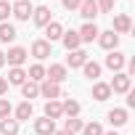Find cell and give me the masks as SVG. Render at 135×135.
<instances>
[{"label": "cell", "mask_w": 135, "mask_h": 135, "mask_svg": "<svg viewBox=\"0 0 135 135\" xmlns=\"http://www.w3.org/2000/svg\"><path fill=\"white\" fill-rule=\"evenodd\" d=\"M98 6V13H111L114 11V0H95Z\"/></svg>", "instance_id": "30"}, {"label": "cell", "mask_w": 135, "mask_h": 135, "mask_svg": "<svg viewBox=\"0 0 135 135\" xmlns=\"http://www.w3.org/2000/svg\"><path fill=\"white\" fill-rule=\"evenodd\" d=\"M103 135H119V132H114V130H111V132H103Z\"/></svg>", "instance_id": "38"}, {"label": "cell", "mask_w": 135, "mask_h": 135, "mask_svg": "<svg viewBox=\"0 0 135 135\" xmlns=\"http://www.w3.org/2000/svg\"><path fill=\"white\" fill-rule=\"evenodd\" d=\"M82 127H85V124H82V119H77V117H69V119H66V127H64V130L74 135V132H80Z\"/></svg>", "instance_id": "28"}, {"label": "cell", "mask_w": 135, "mask_h": 135, "mask_svg": "<svg viewBox=\"0 0 135 135\" xmlns=\"http://www.w3.org/2000/svg\"><path fill=\"white\" fill-rule=\"evenodd\" d=\"M40 95H42V98H48V101H56V98H61V88H58L56 82L42 80V85H40Z\"/></svg>", "instance_id": "10"}, {"label": "cell", "mask_w": 135, "mask_h": 135, "mask_svg": "<svg viewBox=\"0 0 135 135\" xmlns=\"http://www.w3.org/2000/svg\"><path fill=\"white\" fill-rule=\"evenodd\" d=\"M82 135H103V127H101L98 122H90V124L82 127Z\"/></svg>", "instance_id": "29"}, {"label": "cell", "mask_w": 135, "mask_h": 135, "mask_svg": "<svg viewBox=\"0 0 135 135\" xmlns=\"http://www.w3.org/2000/svg\"><path fill=\"white\" fill-rule=\"evenodd\" d=\"M32 56H35L37 61H45V58L50 56V42H48V40H35V42H32Z\"/></svg>", "instance_id": "8"}, {"label": "cell", "mask_w": 135, "mask_h": 135, "mask_svg": "<svg viewBox=\"0 0 135 135\" xmlns=\"http://www.w3.org/2000/svg\"><path fill=\"white\" fill-rule=\"evenodd\" d=\"M3 64H6V53H3V50H0V66H3Z\"/></svg>", "instance_id": "37"}, {"label": "cell", "mask_w": 135, "mask_h": 135, "mask_svg": "<svg viewBox=\"0 0 135 135\" xmlns=\"http://www.w3.org/2000/svg\"><path fill=\"white\" fill-rule=\"evenodd\" d=\"M27 77H29L32 82H42V80H45V66H42V64H32L29 72H27Z\"/></svg>", "instance_id": "23"}, {"label": "cell", "mask_w": 135, "mask_h": 135, "mask_svg": "<svg viewBox=\"0 0 135 135\" xmlns=\"http://www.w3.org/2000/svg\"><path fill=\"white\" fill-rule=\"evenodd\" d=\"M61 35H64V27H61L58 21H50V24L45 27V40H48V42H56V40H61Z\"/></svg>", "instance_id": "18"}, {"label": "cell", "mask_w": 135, "mask_h": 135, "mask_svg": "<svg viewBox=\"0 0 135 135\" xmlns=\"http://www.w3.org/2000/svg\"><path fill=\"white\" fill-rule=\"evenodd\" d=\"M88 61V53L80 48V50H69V56H66V66H72V69H80V66H85Z\"/></svg>", "instance_id": "12"}, {"label": "cell", "mask_w": 135, "mask_h": 135, "mask_svg": "<svg viewBox=\"0 0 135 135\" xmlns=\"http://www.w3.org/2000/svg\"><path fill=\"white\" fill-rule=\"evenodd\" d=\"M61 109H64L66 117H77V114H80V103H77L74 98H66V101L61 103Z\"/></svg>", "instance_id": "27"}, {"label": "cell", "mask_w": 135, "mask_h": 135, "mask_svg": "<svg viewBox=\"0 0 135 135\" xmlns=\"http://www.w3.org/2000/svg\"><path fill=\"white\" fill-rule=\"evenodd\" d=\"M6 82H11V85H24V82H27V72L21 69V66H11Z\"/></svg>", "instance_id": "17"}, {"label": "cell", "mask_w": 135, "mask_h": 135, "mask_svg": "<svg viewBox=\"0 0 135 135\" xmlns=\"http://www.w3.org/2000/svg\"><path fill=\"white\" fill-rule=\"evenodd\" d=\"M106 119L111 122V127H124L130 117H127V109H111V111L106 114Z\"/></svg>", "instance_id": "11"}, {"label": "cell", "mask_w": 135, "mask_h": 135, "mask_svg": "<svg viewBox=\"0 0 135 135\" xmlns=\"http://www.w3.org/2000/svg\"><path fill=\"white\" fill-rule=\"evenodd\" d=\"M29 117H32V103H29V101L19 103V106H16V122H27Z\"/></svg>", "instance_id": "24"}, {"label": "cell", "mask_w": 135, "mask_h": 135, "mask_svg": "<svg viewBox=\"0 0 135 135\" xmlns=\"http://www.w3.org/2000/svg\"><path fill=\"white\" fill-rule=\"evenodd\" d=\"M11 103H8V98H0V119H6V117H11Z\"/></svg>", "instance_id": "32"}, {"label": "cell", "mask_w": 135, "mask_h": 135, "mask_svg": "<svg viewBox=\"0 0 135 135\" xmlns=\"http://www.w3.org/2000/svg\"><path fill=\"white\" fill-rule=\"evenodd\" d=\"M53 135H72V132H66V130H56Z\"/></svg>", "instance_id": "36"}, {"label": "cell", "mask_w": 135, "mask_h": 135, "mask_svg": "<svg viewBox=\"0 0 135 135\" xmlns=\"http://www.w3.org/2000/svg\"><path fill=\"white\" fill-rule=\"evenodd\" d=\"M16 40V29H13V24H0V42H13Z\"/></svg>", "instance_id": "22"}, {"label": "cell", "mask_w": 135, "mask_h": 135, "mask_svg": "<svg viewBox=\"0 0 135 135\" xmlns=\"http://www.w3.org/2000/svg\"><path fill=\"white\" fill-rule=\"evenodd\" d=\"M35 132H37V135H53V132H56V122L48 119V117L35 119Z\"/></svg>", "instance_id": "15"}, {"label": "cell", "mask_w": 135, "mask_h": 135, "mask_svg": "<svg viewBox=\"0 0 135 135\" xmlns=\"http://www.w3.org/2000/svg\"><path fill=\"white\" fill-rule=\"evenodd\" d=\"M45 117H48V119H53V122H56L58 117H64L61 103H58V101H48V103H45Z\"/></svg>", "instance_id": "21"}, {"label": "cell", "mask_w": 135, "mask_h": 135, "mask_svg": "<svg viewBox=\"0 0 135 135\" xmlns=\"http://www.w3.org/2000/svg\"><path fill=\"white\" fill-rule=\"evenodd\" d=\"M32 19H35V24L37 27H48L53 19H50V8L48 6H37L35 11H32Z\"/></svg>", "instance_id": "7"}, {"label": "cell", "mask_w": 135, "mask_h": 135, "mask_svg": "<svg viewBox=\"0 0 135 135\" xmlns=\"http://www.w3.org/2000/svg\"><path fill=\"white\" fill-rule=\"evenodd\" d=\"M21 95H24V98H37V95H40V85L32 82V80L24 82V85H21Z\"/></svg>", "instance_id": "26"}, {"label": "cell", "mask_w": 135, "mask_h": 135, "mask_svg": "<svg viewBox=\"0 0 135 135\" xmlns=\"http://www.w3.org/2000/svg\"><path fill=\"white\" fill-rule=\"evenodd\" d=\"M82 69H85V77L88 80H98L101 77V64H95V61H85Z\"/></svg>", "instance_id": "25"}, {"label": "cell", "mask_w": 135, "mask_h": 135, "mask_svg": "<svg viewBox=\"0 0 135 135\" xmlns=\"http://www.w3.org/2000/svg\"><path fill=\"white\" fill-rule=\"evenodd\" d=\"M61 40H64V48H66V50H80V45H82V40H80V35H77L74 29L64 32Z\"/></svg>", "instance_id": "16"}, {"label": "cell", "mask_w": 135, "mask_h": 135, "mask_svg": "<svg viewBox=\"0 0 135 135\" xmlns=\"http://www.w3.org/2000/svg\"><path fill=\"white\" fill-rule=\"evenodd\" d=\"M27 56H29V53H27L24 48H19V45H16V48H11V50L6 53V61H8L11 66H21V64L27 61Z\"/></svg>", "instance_id": "9"}, {"label": "cell", "mask_w": 135, "mask_h": 135, "mask_svg": "<svg viewBox=\"0 0 135 135\" xmlns=\"http://www.w3.org/2000/svg\"><path fill=\"white\" fill-rule=\"evenodd\" d=\"M130 29H132V21H130V16H127V13L114 16V29H111V32H117V35H127Z\"/></svg>", "instance_id": "13"}, {"label": "cell", "mask_w": 135, "mask_h": 135, "mask_svg": "<svg viewBox=\"0 0 135 135\" xmlns=\"http://www.w3.org/2000/svg\"><path fill=\"white\" fill-rule=\"evenodd\" d=\"M93 98H95V101H109V98H111L109 82H95V85H93Z\"/></svg>", "instance_id": "19"}, {"label": "cell", "mask_w": 135, "mask_h": 135, "mask_svg": "<svg viewBox=\"0 0 135 135\" xmlns=\"http://www.w3.org/2000/svg\"><path fill=\"white\" fill-rule=\"evenodd\" d=\"M127 106H130V109L135 106V93H132V90H127Z\"/></svg>", "instance_id": "34"}, {"label": "cell", "mask_w": 135, "mask_h": 135, "mask_svg": "<svg viewBox=\"0 0 135 135\" xmlns=\"http://www.w3.org/2000/svg\"><path fill=\"white\" fill-rule=\"evenodd\" d=\"M130 85H132V80H130L124 72H117V74H114V80L109 82L111 93H127V90H130Z\"/></svg>", "instance_id": "2"}, {"label": "cell", "mask_w": 135, "mask_h": 135, "mask_svg": "<svg viewBox=\"0 0 135 135\" xmlns=\"http://www.w3.org/2000/svg\"><path fill=\"white\" fill-rule=\"evenodd\" d=\"M45 80L61 85V82L66 80V66H64V64H50V69H45Z\"/></svg>", "instance_id": "4"}, {"label": "cell", "mask_w": 135, "mask_h": 135, "mask_svg": "<svg viewBox=\"0 0 135 135\" xmlns=\"http://www.w3.org/2000/svg\"><path fill=\"white\" fill-rule=\"evenodd\" d=\"M77 11H80V16H82L85 21H95V16H98V6H95V0H82Z\"/></svg>", "instance_id": "5"}, {"label": "cell", "mask_w": 135, "mask_h": 135, "mask_svg": "<svg viewBox=\"0 0 135 135\" xmlns=\"http://www.w3.org/2000/svg\"><path fill=\"white\" fill-rule=\"evenodd\" d=\"M32 11H35V6L29 3V0H16V3L11 6V13H13V16H16L19 21H29Z\"/></svg>", "instance_id": "1"}, {"label": "cell", "mask_w": 135, "mask_h": 135, "mask_svg": "<svg viewBox=\"0 0 135 135\" xmlns=\"http://www.w3.org/2000/svg\"><path fill=\"white\" fill-rule=\"evenodd\" d=\"M0 132L3 135H19V122L6 117V119H0Z\"/></svg>", "instance_id": "20"}, {"label": "cell", "mask_w": 135, "mask_h": 135, "mask_svg": "<svg viewBox=\"0 0 135 135\" xmlns=\"http://www.w3.org/2000/svg\"><path fill=\"white\" fill-rule=\"evenodd\" d=\"M61 3H64V8H66V11H77L82 0H61Z\"/></svg>", "instance_id": "33"}, {"label": "cell", "mask_w": 135, "mask_h": 135, "mask_svg": "<svg viewBox=\"0 0 135 135\" xmlns=\"http://www.w3.org/2000/svg\"><path fill=\"white\" fill-rule=\"evenodd\" d=\"M98 32H101V29L95 27V21H88L77 35H80V40H82V42H93V40H98Z\"/></svg>", "instance_id": "14"}, {"label": "cell", "mask_w": 135, "mask_h": 135, "mask_svg": "<svg viewBox=\"0 0 135 135\" xmlns=\"http://www.w3.org/2000/svg\"><path fill=\"white\" fill-rule=\"evenodd\" d=\"M8 16H11V3L8 0H0V24H3Z\"/></svg>", "instance_id": "31"}, {"label": "cell", "mask_w": 135, "mask_h": 135, "mask_svg": "<svg viewBox=\"0 0 135 135\" xmlns=\"http://www.w3.org/2000/svg\"><path fill=\"white\" fill-rule=\"evenodd\" d=\"M124 64H127L124 53H119V50H109V56H106V66H109V69H111L114 74L124 69Z\"/></svg>", "instance_id": "3"}, {"label": "cell", "mask_w": 135, "mask_h": 135, "mask_svg": "<svg viewBox=\"0 0 135 135\" xmlns=\"http://www.w3.org/2000/svg\"><path fill=\"white\" fill-rule=\"evenodd\" d=\"M6 90H8V82H6V77H0V95H3Z\"/></svg>", "instance_id": "35"}, {"label": "cell", "mask_w": 135, "mask_h": 135, "mask_svg": "<svg viewBox=\"0 0 135 135\" xmlns=\"http://www.w3.org/2000/svg\"><path fill=\"white\" fill-rule=\"evenodd\" d=\"M98 42H101L103 50H117L119 35H117V32H98Z\"/></svg>", "instance_id": "6"}]
</instances>
